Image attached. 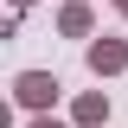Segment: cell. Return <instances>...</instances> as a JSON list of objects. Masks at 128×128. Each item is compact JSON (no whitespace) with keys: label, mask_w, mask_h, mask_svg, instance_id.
Listing matches in <instances>:
<instances>
[{"label":"cell","mask_w":128,"mask_h":128,"mask_svg":"<svg viewBox=\"0 0 128 128\" xmlns=\"http://www.w3.org/2000/svg\"><path fill=\"white\" fill-rule=\"evenodd\" d=\"M122 6H128V0H122Z\"/></svg>","instance_id":"obj_4"},{"label":"cell","mask_w":128,"mask_h":128,"mask_svg":"<svg viewBox=\"0 0 128 128\" xmlns=\"http://www.w3.org/2000/svg\"><path fill=\"white\" fill-rule=\"evenodd\" d=\"M90 64H96V70H115V64H122V45H96Z\"/></svg>","instance_id":"obj_2"},{"label":"cell","mask_w":128,"mask_h":128,"mask_svg":"<svg viewBox=\"0 0 128 128\" xmlns=\"http://www.w3.org/2000/svg\"><path fill=\"white\" fill-rule=\"evenodd\" d=\"M38 128H51V122H38Z\"/></svg>","instance_id":"obj_3"},{"label":"cell","mask_w":128,"mask_h":128,"mask_svg":"<svg viewBox=\"0 0 128 128\" xmlns=\"http://www.w3.org/2000/svg\"><path fill=\"white\" fill-rule=\"evenodd\" d=\"M45 96H58V77H19V102H45Z\"/></svg>","instance_id":"obj_1"}]
</instances>
